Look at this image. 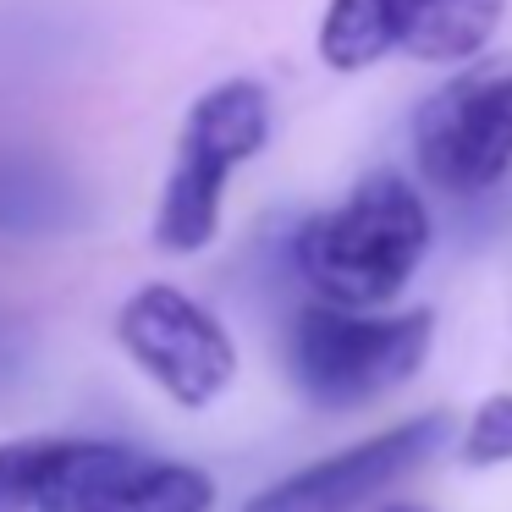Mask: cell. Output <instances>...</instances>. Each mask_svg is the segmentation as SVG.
I'll return each mask as SVG.
<instances>
[{"instance_id":"9c48e42d","label":"cell","mask_w":512,"mask_h":512,"mask_svg":"<svg viewBox=\"0 0 512 512\" xmlns=\"http://www.w3.org/2000/svg\"><path fill=\"white\" fill-rule=\"evenodd\" d=\"M83 221H89V193L61 160L0 144V237L39 243V237L78 232Z\"/></svg>"},{"instance_id":"5b68a950","label":"cell","mask_w":512,"mask_h":512,"mask_svg":"<svg viewBox=\"0 0 512 512\" xmlns=\"http://www.w3.org/2000/svg\"><path fill=\"white\" fill-rule=\"evenodd\" d=\"M413 160L452 199H479L512 171V67H468L413 116Z\"/></svg>"},{"instance_id":"30bf717a","label":"cell","mask_w":512,"mask_h":512,"mask_svg":"<svg viewBox=\"0 0 512 512\" xmlns=\"http://www.w3.org/2000/svg\"><path fill=\"white\" fill-rule=\"evenodd\" d=\"M100 441L23 435L0 441V512H72Z\"/></svg>"},{"instance_id":"8992f818","label":"cell","mask_w":512,"mask_h":512,"mask_svg":"<svg viewBox=\"0 0 512 512\" xmlns=\"http://www.w3.org/2000/svg\"><path fill=\"white\" fill-rule=\"evenodd\" d=\"M116 342L182 408H210L237 375L226 325L177 287H138L116 314Z\"/></svg>"},{"instance_id":"5bb4252c","label":"cell","mask_w":512,"mask_h":512,"mask_svg":"<svg viewBox=\"0 0 512 512\" xmlns=\"http://www.w3.org/2000/svg\"><path fill=\"white\" fill-rule=\"evenodd\" d=\"M380 512H430V507H419V501H391V507H380Z\"/></svg>"},{"instance_id":"8fae6325","label":"cell","mask_w":512,"mask_h":512,"mask_svg":"<svg viewBox=\"0 0 512 512\" xmlns=\"http://www.w3.org/2000/svg\"><path fill=\"white\" fill-rule=\"evenodd\" d=\"M78 39V23L50 6H0V83H28L50 67H67Z\"/></svg>"},{"instance_id":"7a4b0ae2","label":"cell","mask_w":512,"mask_h":512,"mask_svg":"<svg viewBox=\"0 0 512 512\" xmlns=\"http://www.w3.org/2000/svg\"><path fill=\"white\" fill-rule=\"evenodd\" d=\"M430 336L435 320L424 309L358 314V309H336V303H309V309H298V320L287 331V364L314 408L342 413L386 397L402 380L419 375Z\"/></svg>"},{"instance_id":"52a82bcc","label":"cell","mask_w":512,"mask_h":512,"mask_svg":"<svg viewBox=\"0 0 512 512\" xmlns=\"http://www.w3.org/2000/svg\"><path fill=\"white\" fill-rule=\"evenodd\" d=\"M446 435H452L446 413H419V419L391 424V430L347 446V452H331L298 474L276 479L243 512H358L397 479L419 474L435 452H446Z\"/></svg>"},{"instance_id":"277c9868","label":"cell","mask_w":512,"mask_h":512,"mask_svg":"<svg viewBox=\"0 0 512 512\" xmlns=\"http://www.w3.org/2000/svg\"><path fill=\"white\" fill-rule=\"evenodd\" d=\"M507 0H331L320 56L336 72H364L391 56L468 61L490 45Z\"/></svg>"},{"instance_id":"6da1fadb","label":"cell","mask_w":512,"mask_h":512,"mask_svg":"<svg viewBox=\"0 0 512 512\" xmlns=\"http://www.w3.org/2000/svg\"><path fill=\"white\" fill-rule=\"evenodd\" d=\"M430 254V210L397 171H375L336 210L292 237V265L336 309H380L413 281Z\"/></svg>"},{"instance_id":"3957f363","label":"cell","mask_w":512,"mask_h":512,"mask_svg":"<svg viewBox=\"0 0 512 512\" xmlns=\"http://www.w3.org/2000/svg\"><path fill=\"white\" fill-rule=\"evenodd\" d=\"M265 138H270V100L254 78H226L193 100L155 210V243L166 254H199L221 232L226 182L243 160H254L265 149Z\"/></svg>"},{"instance_id":"4fadbf2b","label":"cell","mask_w":512,"mask_h":512,"mask_svg":"<svg viewBox=\"0 0 512 512\" xmlns=\"http://www.w3.org/2000/svg\"><path fill=\"white\" fill-rule=\"evenodd\" d=\"M28 364V347H23V331H17L6 314H0V386H12Z\"/></svg>"},{"instance_id":"ba28073f","label":"cell","mask_w":512,"mask_h":512,"mask_svg":"<svg viewBox=\"0 0 512 512\" xmlns=\"http://www.w3.org/2000/svg\"><path fill=\"white\" fill-rule=\"evenodd\" d=\"M210 507H215V485L204 468L100 441L72 512H210Z\"/></svg>"},{"instance_id":"7c38bea8","label":"cell","mask_w":512,"mask_h":512,"mask_svg":"<svg viewBox=\"0 0 512 512\" xmlns=\"http://www.w3.org/2000/svg\"><path fill=\"white\" fill-rule=\"evenodd\" d=\"M463 463L468 468L512 463V391H496L474 408V419L463 430Z\"/></svg>"}]
</instances>
